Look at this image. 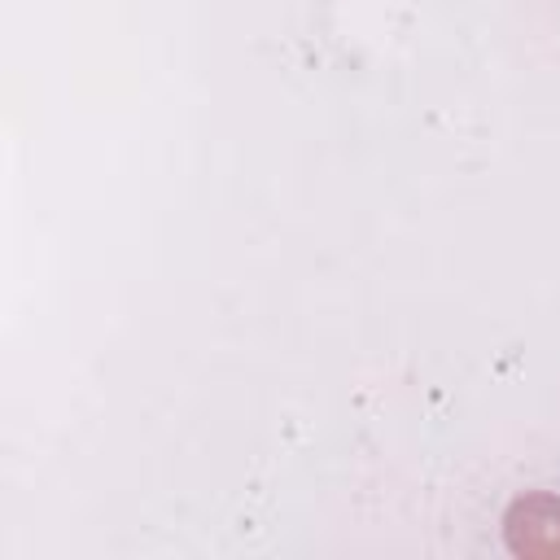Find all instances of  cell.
I'll list each match as a JSON object with an SVG mask.
<instances>
[{"instance_id":"obj_1","label":"cell","mask_w":560,"mask_h":560,"mask_svg":"<svg viewBox=\"0 0 560 560\" xmlns=\"http://www.w3.org/2000/svg\"><path fill=\"white\" fill-rule=\"evenodd\" d=\"M508 551L521 560H560V499L547 490L512 499L503 516Z\"/></svg>"}]
</instances>
